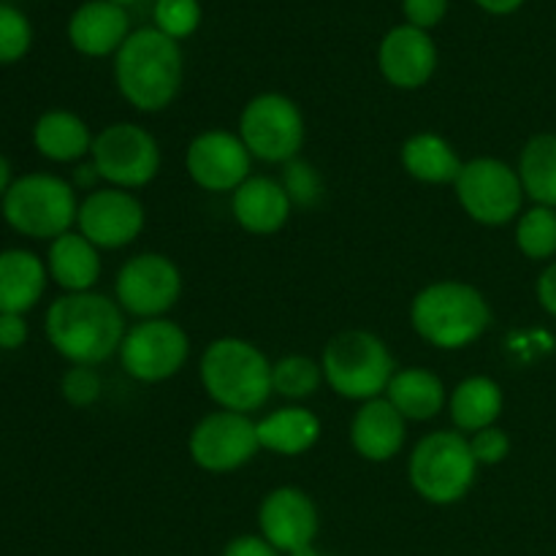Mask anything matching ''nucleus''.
Here are the masks:
<instances>
[{"label":"nucleus","instance_id":"31","mask_svg":"<svg viewBox=\"0 0 556 556\" xmlns=\"http://www.w3.org/2000/svg\"><path fill=\"white\" fill-rule=\"evenodd\" d=\"M33 47V25L16 5L0 0V65L20 63Z\"/></svg>","mask_w":556,"mask_h":556},{"label":"nucleus","instance_id":"11","mask_svg":"<svg viewBox=\"0 0 556 556\" xmlns=\"http://www.w3.org/2000/svg\"><path fill=\"white\" fill-rule=\"evenodd\" d=\"M190 340L179 324L168 318H150L130 326L119 345L123 369L139 383H163L185 367Z\"/></svg>","mask_w":556,"mask_h":556},{"label":"nucleus","instance_id":"3","mask_svg":"<svg viewBox=\"0 0 556 556\" xmlns=\"http://www.w3.org/2000/svg\"><path fill=\"white\" fill-rule=\"evenodd\" d=\"M201 386L220 410L250 413L261 410L275 394L271 362L258 345L239 337H220L210 342L199 364Z\"/></svg>","mask_w":556,"mask_h":556},{"label":"nucleus","instance_id":"8","mask_svg":"<svg viewBox=\"0 0 556 556\" xmlns=\"http://www.w3.org/2000/svg\"><path fill=\"white\" fill-rule=\"evenodd\" d=\"M239 139L253 161L291 163L304 144L302 109L282 92H261L242 109Z\"/></svg>","mask_w":556,"mask_h":556},{"label":"nucleus","instance_id":"38","mask_svg":"<svg viewBox=\"0 0 556 556\" xmlns=\"http://www.w3.org/2000/svg\"><path fill=\"white\" fill-rule=\"evenodd\" d=\"M223 556H282L264 535H239L228 541Z\"/></svg>","mask_w":556,"mask_h":556},{"label":"nucleus","instance_id":"39","mask_svg":"<svg viewBox=\"0 0 556 556\" xmlns=\"http://www.w3.org/2000/svg\"><path fill=\"white\" fill-rule=\"evenodd\" d=\"M538 299H541L543 309L556 318V261L543 271L541 280H538Z\"/></svg>","mask_w":556,"mask_h":556},{"label":"nucleus","instance_id":"29","mask_svg":"<svg viewBox=\"0 0 556 556\" xmlns=\"http://www.w3.org/2000/svg\"><path fill=\"white\" fill-rule=\"evenodd\" d=\"M324 383V367L309 356H282L280 362L271 364V386L275 394L286 400H307Z\"/></svg>","mask_w":556,"mask_h":556},{"label":"nucleus","instance_id":"41","mask_svg":"<svg viewBox=\"0 0 556 556\" xmlns=\"http://www.w3.org/2000/svg\"><path fill=\"white\" fill-rule=\"evenodd\" d=\"M11 182H14V177H11V163H9V157L0 152V201H3V195L9 193Z\"/></svg>","mask_w":556,"mask_h":556},{"label":"nucleus","instance_id":"37","mask_svg":"<svg viewBox=\"0 0 556 556\" xmlns=\"http://www.w3.org/2000/svg\"><path fill=\"white\" fill-rule=\"evenodd\" d=\"M30 337L25 315L0 313V351H20Z\"/></svg>","mask_w":556,"mask_h":556},{"label":"nucleus","instance_id":"35","mask_svg":"<svg viewBox=\"0 0 556 556\" xmlns=\"http://www.w3.org/2000/svg\"><path fill=\"white\" fill-rule=\"evenodd\" d=\"M470 451L478 465H500L510 454V438L500 427H486L470 434Z\"/></svg>","mask_w":556,"mask_h":556},{"label":"nucleus","instance_id":"21","mask_svg":"<svg viewBox=\"0 0 556 556\" xmlns=\"http://www.w3.org/2000/svg\"><path fill=\"white\" fill-rule=\"evenodd\" d=\"M47 261L22 248L0 253V313L25 315L47 291Z\"/></svg>","mask_w":556,"mask_h":556},{"label":"nucleus","instance_id":"9","mask_svg":"<svg viewBox=\"0 0 556 556\" xmlns=\"http://www.w3.org/2000/svg\"><path fill=\"white\" fill-rule=\"evenodd\" d=\"M90 163L112 188L136 190L150 185L161 172V147L141 125L114 123L92 139Z\"/></svg>","mask_w":556,"mask_h":556},{"label":"nucleus","instance_id":"10","mask_svg":"<svg viewBox=\"0 0 556 556\" xmlns=\"http://www.w3.org/2000/svg\"><path fill=\"white\" fill-rule=\"evenodd\" d=\"M462 210L481 226H505L525 204L519 172L497 157H476L462 166L454 182Z\"/></svg>","mask_w":556,"mask_h":556},{"label":"nucleus","instance_id":"19","mask_svg":"<svg viewBox=\"0 0 556 556\" xmlns=\"http://www.w3.org/2000/svg\"><path fill=\"white\" fill-rule=\"evenodd\" d=\"M407 418L386 396L362 402L351 421V443L367 462H389L402 451Z\"/></svg>","mask_w":556,"mask_h":556},{"label":"nucleus","instance_id":"43","mask_svg":"<svg viewBox=\"0 0 556 556\" xmlns=\"http://www.w3.org/2000/svg\"><path fill=\"white\" fill-rule=\"evenodd\" d=\"M291 556H320V554L315 552V546H309V548H304V552H296V554H291Z\"/></svg>","mask_w":556,"mask_h":556},{"label":"nucleus","instance_id":"40","mask_svg":"<svg viewBox=\"0 0 556 556\" xmlns=\"http://www.w3.org/2000/svg\"><path fill=\"white\" fill-rule=\"evenodd\" d=\"M476 3L481 5L486 14L505 16V14H514V11H519L521 5H525V0H476Z\"/></svg>","mask_w":556,"mask_h":556},{"label":"nucleus","instance_id":"5","mask_svg":"<svg viewBox=\"0 0 556 556\" xmlns=\"http://www.w3.org/2000/svg\"><path fill=\"white\" fill-rule=\"evenodd\" d=\"M320 367L329 389L353 402L378 400L394 378V356L389 345L364 329H345L331 337Z\"/></svg>","mask_w":556,"mask_h":556},{"label":"nucleus","instance_id":"2","mask_svg":"<svg viewBox=\"0 0 556 556\" xmlns=\"http://www.w3.org/2000/svg\"><path fill=\"white\" fill-rule=\"evenodd\" d=\"M185 60L179 41L157 27H139L114 54V81L125 101L139 112H163L179 96Z\"/></svg>","mask_w":556,"mask_h":556},{"label":"nucleus","instance_id":"36","mask_svg":"<svg viewBox=\"0 0 556 556\" xmlns=\"http://www.w3.org/2000/svg\"><path fill=\"white\" fill-rule=\"evenodd\" d=\"M402 14L407 25L429 33L448 14V0H402Z\"/></svg>","mask_w":556,"mask_h":556},{"label":"nucleus","instance_id":"23","mask_svg":"<svg viewBox=\"0 0 556 556\" xmlns=\"http://www.w3.org/2000/svg\"><path fill=\"white\" fill-rule=\"evenodd\" d=\"M92 139L85 119L68 109L43 112L33 125V147L52 163H76L90 155Z\"/></svg>","mask_w":556,"mask_h":556},{"label":"nucleus","instance_id":"15","mask_svg":"<svg viewBox=\"0 0 556 556\" xmlns=\"http://www.w3.org/2000/svg\"><path fill=\"white\" fill-rule=\"evenodd\" d=\"M144 206L130 190L98 188L79 201L76 226L98 250H119L144 231Z\"/></svg>","mask_w":556,"mask_h":556},{"label":"nucleus","instance_id":"17","mask_svg":"<svg viewBox=\"0 0 556 556\" xmlns=\"http://www.w3.org/2000/svg\"><path fill=\"white\" fill-rule=\"evenodd\" d=\"M378 68L389 85L400 90H418L438 71V47L427 30L396 25L378 47Z\"/></svg>","mask_w":556,"mask_h":556},{"label":"nucleus","instance_id":"26","mask_svg":"<svg viewBox=\"0 0 556 556\" xmlns=\"http://www.w3.org/2000/svg\"><path fill=\"white\" fill-rule=\"evenodd\" d=\"M386 400L407 418V421H429L448 405L443 380L424 367H410L394 372Z\"/></svg>","mask_w":556,"mask_h":556},{"label":"nucleus","instance_id":"30","mask_svg":"<svg viewBox=\"0 0 556 556\" xmlns=\"http://www.w3.org/2000/svg\"><path fill=\"white\" fill-rule=\"evenodd\" d=\"M516 244L532 261L552 258L556 253V212L552 206H532L519 217Z\"/></svg>","mask_w":556,"mask_h":556},{"label":"nucleus","instance_id":"34","mask_svg":"<svg viewBox=\"0 0 556 556\" xmlns=\"http://www.w3.org/2000/svg\"><path fill=\"white\" fill-rule=\"evenodd\" d=\"M101 375L96 372V367H85V364H74L63 375V380H60V391H63L65 402L74 407L96 405L98 396H101Z\"/></svg>","mask_w":556,"mask_h":556},{"label":"nucleus","instance_id":"18","mask_svg":"<svg viewBox=\"0 0 556 556\" xmlns=\"http://www.w3.org/2000/svg\"><path fill=\"white\" fill-rule=\"evenodd\" d=\"M130 36L128 11L109 0H87L71 14L68 41L85 58L117 54Z\"/></svg>","mask_w":556,"mask_h":556},{"label":"nucleus","instance_id":"32","mask_svg":"<svg viewBox=\"0 0 556 556\" xmlns=\"http://www.w3.org/2000/svg\"><path fill=\"white\" fill-rule=\"evenodd\" d=\"M152 20L163 36L182 41L193 36L201 25V3L199 0H155L152 5Z\"/></svg>","mask_w":556,"mask_h":556},{"label":"nucleus","instance_id":"25","mask_svg":"<svg viewBox=\"0 0 556 556\" xmlns=\"http://www.w3.org/2000/svg\"><path fill=\"white\" fill-rule=\"evenodd\" d=\"M448 413L462 434H476L494 427L503 413V389L486 375L465 378L448 396Z\"/></svg>","mask_w":556,"mask_h":556},{"label":"nucleus","instance_id":"28","mask_svg":"<svg viewBox=\"0 0 556 556\" xmlns=\"http://www.w3.org/2000/svg\"><path fill=\"white\" fill-rule=\"evenodd\" d=\"M519 179L525 195L538 206H556V134L532 136L519 157Z\"/></svg>","mask_w":556,"mask_h":556},{"label":"nucleus","instance_id":"42","mask_svg":"<svg viewBox=\"0 0 556 556\" xmlns=\"http://www.w3.org/2000/svg\"><path fill=\"white\" fill-rule=\"evenodd\" d=\"M109 3H114V5H119V9L128 11L130 5H136V3H139V0H109Z\"/></svg>","mask_w":556,"mask_h":556},{"label":"nucleus","instance_id":"14","mask_svg":"<svg viewBox=\"0 0 556 556\" xmlns=\"http://www.w3.org/2000/svg\"><path fill=\"white\" fill-rule=\"evenodd\" d=\"M185 168L201 190L210 193H233L253 177V155L239 134L231 130H204L195 136L185 152Z\"/></svg>","mask_w":556,"mask_h":556},{"label":"nucleus","instance_id":"13","mask_svg":"<svg viewBox=\"0 0 556 556\" xmlns=\"http://www.w3.org/2000/svg\"><path fill=\"white\" fill-rule=\"evenodd\" d=\"M258 429L244 413L215 410L201 418L188 440L190 459L206 472H233L258 454Z\"/></svg>","mask_w":556,"mask_h":556},{"label":"nucleus","instance_id":"7","mask_svg":"<svg viewBox=\"0 0 556 556\" xmlns=\"http://www.w3.org/2000/svg\"><path fill=\"white\" fill-rule=\"evenodd\" d=\"M410 486L421 500L432 505H454L472 489L478 476V462L470 451V438L462 432L427 434L413 448L407 462Z\"/></svg>","mask_w":556,"mask_h":556},{"label":"nucleus","instance_id":"1","mask_svg":"<svg viewBox=\"0 0 556 556\" xmlns=\"http://www.w3.org/2000/svg\"><path fill=\"white\" fill-rule=\"evenodd\" d=\"M47 340L65 362L96 364L106 362L119 353L125 334V313L114 299L103 293H65L54 299L47 309Z\"/></svg>","mask_w":556,"mask_h":556},{"label":"nucleus","instance_id":"6","mask_svg":"<svg viewBox=\"0 0 556 556\" xmlns=\"http://www.w3.org/2000/svg\"><path fill=\"white\" fill-rule=\"evenodd\" d=\"M3 220L30 239H58L76 226L79 199L76 188L58 174L33 172L14 179L0 201Z\"/></svg>","mask_w":556,"mask_h":556},{"label":"nucleus","instance_id":"33","mask_svg":"<svg viewBox=\"0 0 556 556\" xmlns=\"http://www.w3.org/2000/svg\"><path fill=\"white\" fill-rule=\"evenodd\" d=\"M282 188L291 195L293 204L299 206H315L324 195V179H320L318 168L313 163L293 157L286 163V174H282Z\"/></svg>","mask_w":556,"mask_h":556},{"label":"nucleus","instance_id":"24","mask_svg":"<svg viewBox=\"0 0 556 556\" xmlns=\"http://www.w3.org/2000/svg\"><path fill=\"white\" fill-rule=\"evenodd\" d=\"M255 429H258L261 448L280 456L307 454L320 440V418L299 405H288L269 413L261 421H255Z\"/></svg>","mask_w":556,"mask_h":556},{"label":"nucleus","instance_id":"20","mask_svg":"<svg viewBox=\"0 0 556 556\" xmlns=\"http://www.w3.org/2000/svg\"><path fill=\"white\" fill-rule=\"evenodd\" d=\"M291 210L293 201L280 179L264 177V174L250 177L231 195L233 217L244 231L255 233V237H269V233L280 231L291 217Z\"/></svg>","mask_w":556,"mask_h":556},{"label":"nucleus","instance_id":"4","mask_svg":"<svg viewBox=\"0 0 556 556\" xmlns=\"http://www.w3.org/2000/svg\"><path fill=\"white\" fill-rule=\"evenodd\" d=\"M416 334L440 351H462L483 337L492 324V309L470 282L440 280L421 288L410 304Z\"/></svg>","mask_w":556,"mask_h":556},{"label":"nucleus","instance_id":"16","mask_svg":"<svg viewBox=\"0 0 556 556\" xmlns=\"http://www.w3.org/2000/svg\"><path fill=\"white\" fill-rule=\"evenodd\" d=\"M258 530L282 556L304 552L318 538V508H315L313 497L302 489H271L258 508Z\"/></svg>","mask_w":556,"mask_h":556},{"label":"nucleus","instance_id":"22","mask_svg":"<svg viewBox=\"0 0 556 556\" xmlns=\"http://www.w3.org/2000/svg\"><path fill=\"white\" fill-rule=\"evenodd\" d=\"M47 271L65 293H85L101 280V255L90 239L68 231L49 242Z\"/></svg>","mask_w":556,"mask_h":556},{"label":"nucleus","instance_id":"12","mask_svg":"<svg viewBox=\"0 0 556 556\" xmlns=\"http://www.w3.org/2000/svg\"><path fill=\"white\" fill-rule=\"evenodd\" d=\"M114 293L123 313L141 320L163 318L182 293V275L168 255L141 253L117 271Z\"/></svg>","mask_w":556,"mask_h":556},{"label":"nucleus","instance_id":"27","mask_svg":"<svg viewBox=\"0 0 556 556\" xmlns=\"http://www.w3.org/2000/svg\"><path fill=\"white\" fill-rule=\"evenodd\" d=\"M402 168L413 179L427 185H451L459 177L465 163L456 155L454 144L438 134H416L402 144Z\"/></svg>","mask_w":556,"mask_h":556}]
</instances>
